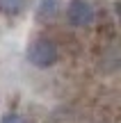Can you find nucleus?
I'll list each match as a JSON object with an SVG mask.
<instances>
[{
	"instance_id": "f257e3e1",
	"label": "nucleus",
	"mask_w": 121,
	"mask_h": 123,
	"mask_svg": "<svg viewBox=\"0 0 121 123\" xmlns=\"http://www.w3.org/2000/svg\"><path fill=\"white\" fill-rule=\"evenodd\" d=\"M25 57L37 68H50V66H55L59 62V48L48 37H37V39H32L27 43Z\"/></svg>"
},
{
	"instance_id": "f03ea898",
	"label": "nucleus",
	"mask_w": 121,
	"mask_h": 123,
	"mask_svg": "<svg viewBox=\"0 0 121 123\" xmlns=\"http://www.w3.org/2000/svg\"><path fill=\"white\" fill-rule=\"evenodd\" d=\"M94 18H96V12L91 2H87V0H71L66 5V21L73 27H87L94 23Z\"/></svg>"
},
{
	"instance_id": "7ed1b4c3",
	"label": "nucleus",
	"mask_w": 121,
	"mask_h": 123,
	"mask_svg": "<svg viewBox=\"0 0 121 123\" xmlns=\"http://www.w3.org/2000/svg\"><path fill=\"white\" fill-rule=\"evenodd\" d=\"M59 7H62L59 0H39V5H37V21H41V23L53 21L59 14Z\"/></svg>"
},
{
	"instance_id": "20e7f679",
	"label": "nucleus",
	"mask_w": 121,
	"mask_h": 123,
	"mask_svg": "<svg viewBox=\"0 0 121 123\" xmlns=\"http://www.w3.org/2000/svg\"><path fill=\"white\" fill-rule=\"evenodd\" d=\"M27 7V0H0V14L5 16H18Z\"/></svg>"
},
{
	"instance_id": "39448f33",
	"label": "nucleus",
	"mask_w": 121,
	"mask_h": 123,
	"mask_svg": "<svg viewBox=\"0 0 121 123\" xmlns=\"http://www.w3.org/2000/svg\"><path fill=\"white\" fill-rule=\"evenodd\" d=\"M0 123H27V119L21 112H7V114L0 119Z\"/></svg>"
}]
</instances>
